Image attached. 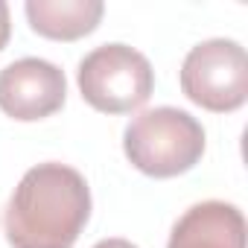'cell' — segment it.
Wrapping results in <instances>:
<instances>
[{"mask_svg":"<svg viewBox=\"0 0 248 248\" xmlns=\"http://www.w3.org/2000/svg\"><path fill=\"white\" fill-rule=\"evenodd\" d=\"M167 248H245V216L228 202L193 204L175 222Z\"/></svg>","mask_w":248,"mask_h":248,"instance_id":"cell-6","label":"cell"},{"mask_svg":"<svg viewBox=\"0 0 248 248\" xmlns=\"http://www.w3.org/2000/svg\"><path fill=\"white\" fill-rule=\"evenodd\" d=\"M76 82L91 108L105 114H129L152 96L155 70L135 47L102 44L79 62Z\"/></svg>","mask_w":248,"mask_h":248,"instance_id":"cell-3","label":"cell"},{"mask_svg":"<svg viewBox=\"0 0 248 248\" xmlns=\"http://www.w3.org/2000/svg\"><path fill=\"white\" fill-rule=\"evenodd\" d=\"M181 91L190 102L225 114L248 99V56L231 38L196 44L181 64Z\"/></svg>","mask_w":248,"mask_h":248,"instance_id":"cell-4","label":"cell"},{"mask_svg":"<svg viewBox=\"0 0 248 248\" xmlns=\"http://www.w3.org/2000/svg\"><path fill=\"white\" fill-rule=\"evenodd\" d=\"M91 216V190L67 164H38L15 187L6 207L12 248H73Z\"/></svg>","mask_w":248,"mask_h":248,"instance_id":"cell-1","label":"cell"},{"mask_svg":"<svg viewBox=\"0 0 248 248\" xmlns=\"http://www.w3.org/2000/svg\"><path fill=\"white\" fill-rule=\"evenodd\" d=\"M93 248H138L135 242H129V239H120V236H111V239H102V242H96Z\"/></svg>","mask_w":248,"mask_h":248,"instance_id":"cell-9","label":"cell"},{"mask_svg":"<svg viewBox=\"0 0 248 248\" xmlns=\"http://www.w3.org/2000/svg\"><path fill=\"white\" fill-rule=\"evenodd\" d=\"M64 73L47 59H18L0 70V111L12 120L32 123L64 105Z\"/></svg>","mask_w":248,"mask_h":248,"instance_id":"cell-5","label":"cell"},{"mask_svg":"<svg viewBox=\"0 0 248 248\" xmlns=\"http://www.w3.org/2000/svg\"><path fill=\"white\" fill-rule=\"evenodd\" d=\"M30 27L53 41H76L91 35L102 21V0H27Z\"/></svg>","mask_w":248,"mask_h":248,"instance_id":"cell-7","label":"cell"},{"mask_svg":"<svg viewBox=\"0 0 248 248\" xmlns=\"http://www.w3.org/2000/svg\"><path fill=\"white\" fill-rule=\"evenodd\" d=\"M9 35H12V21H9V6L0 0V50L6 47V41H9Z\"/></svg>","mask_w":248,"mask_h":248,"instance_id":"cell-8","label":"cell"},{"mask_svg":"<svg viewBox=\"0 0 248 248\" xmlns=\"http://www.w3.org/2000/svg\"><path fill=\"white\" fill-rule=\"evenodd\" d=\"M126 158L152 178H172L193 170L204 155L202 123L172 105L138 114L123 135Z\"/></svg>","mask_w":248,"mask_h":248,"instance_id":"cell-2","label":"cell"}]
</instances>
